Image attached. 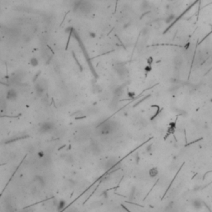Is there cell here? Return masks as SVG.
<instances>
[{
    "instance_id": "cell-5",
    "label": "cell",
    "mask_w": 212,
    "mask_h": 212,
    "mask_svg": "<svg viewBox=\"0 0 212 212\" xmlns=\"http://www.w3.org/2000/svg\"><path fill=\"white\" fill-rule=\"evenodd\" d=\"M53 129H54V125L52 124L51 123L46 122V123H43L42 124H41L40 128H39V131L42 134H47V133L51 132Z\"/></svg>"
},
{
    "instance_id": "cell-8",
    "label": "cell",
    "mask_w": 212,
    "mask_h": 212,
    "mask_svg": "<svg viewBox=\"0 0 212 212\" xmlns=\"http://www.w3.org/2000/svg\"><path fill=\"white\" fill-rule=\"evenodd\" d=\"M30 63H31V65H32V66L36 67V66H37L38 64H39V61H38V60H37V58L33 57V58H32L31 60H30Z\"/></svg>"
},
{
    "instance_id": "cell-3",
    "label": "cell",
    "mask_w": 212,
    "mask_h": 212,
    "mask_svg": "<svg viewBox=\"0 0 212 212\" xmlns=\"http://www.w3.org/2000/svg\"><path fill=\"white\" fill-rule=\"evenodd\" d=\"M46 88H47V86H46V80H44L42 79V80L39 79V80L37 81L35 84V90L39 95H42V94L46 91Z\"/></svg>"
},
{
    "instance_id": "cell-1",
    "label": "cell",
    "mask_w": 212,
    "mask_h": 212,
    "mask_svg": "<svg viewBox=\"0 0 212 212\" xmlns=\"http://www.w3.org/2000/svg\"><path fill=\"white\" fill-rule=\"evenodd\" d=\"M92 9V4L86 0H75L74 10L83 14H88Z\"/></svg>"
},
{
    "instance_id": "cell-2",
    "label": "cell",
    "mask_w": 212,
    "mask_h": 212,
    "mask_svg": "<svg viewBox=\"0 0 212 212\" xmlns=\"http://www.w3.org/2000/svg\"><path fill=\"white\" fill-rule=\"evenodd\" d=\"M70 33H71V34H72V36H73V37H74L75 39H76V41H77L79 43V46H80V47L82 49V51H83L84 55H85V59L88 60V64H89V65H90V70H91L92 73L95 75V76H97L96 73H95V70H94V68H93V65H91V63H90V57H89V55H88L87 51H86V49L85 48V46H84L82 42L80 41V38H79V36H78V34H77V32H75V31L74 29H72V28H71V30H70Z\"/></svg>"
},
{
    "instance_id": "cell-6",
    "label": "cell",
    "mask_w": 212,
    "mask_h": 212,
    "mask_svg": "<svg viewBox=\"0 0 212 212\" xmlns=\"http://www.w3.org/2000/svg\"><path fill=\"white\" fill-rule=\"evenodd\" d=\"M6 97L9 100H15L18 97V92L14 90V89H10L8 90Z\"/></svg>"
},
{
    "instance_id": "cell-11",
    "label": "cell",
    "mask_w": 212,
    "mask_h": 212,
    "mask_svg": "<svg viewBox=\"0 0 212 212\" xmlns=\"http://www.w3.org/2000/svg\"><path fill=\"white\" fill-rule=\"evenodd\" d=\"M44 155H45V153L43 152H38V157H40V158H42V157H44Z\"/></svg>"
},
{
    "instance_id": "cell-7",
    "label": "cell",
    "mask_w": 212,
    "mask_h": 212,
    "mask_svg": "<svg viewBox=\"0 0 212 212\" xmlns=\"http://www.w3.org/2000/svg\"><path fill=\"white\" fill-rule=\"evenodd\" d=\"M157 175H158V170H157V168L152 167V168H151V169L149 170V176H150L151 177H155V176H157Z\"/></svg>"
},
{
    "instance_id": "cell-10",
    "label": "cell",
    "mask_w": 212,
    "mask_h": 212,
    "mask_svg": "<svg viewBox=\"0 0 212 212\" xmlns=\"http://www.w3.org/2000/svg\"><path fill=\"white\" fill-rule=\"evenodd\" d=\"M193 206L195 208H201L202 204H201V201H198V200H197V201H195Z\"/></svg>"
},
{
    "instance_id": "cell-9",
    "label": "cell",
    "mask_w": 212,
    "mask_h": 212,
    "mask_svg": "<svg viewBox=\"0 0 212 212\" xmlns=\"http://www.w3.org/2000/svg\"><path fill=\"white\" fill-rule=\"evenodd\" d=\"M65 201H60V202H59L58 206H57V211H61V210L65 207Z\"/></svg>"
},
{
    "instance_id": "cell-4",
    "label": "cell",
    "mask_w": 212,
    "mask_h": 212,
    "mask_svg": "<svg viewBox=\"0 0 212 212\" xmlns=\"http://www.w3.org/2000/svg\"><path fill=\"white\" fill-rule=\"evenodd\" d=\"M114 68H115V70L117 75L120 76V78H124V77L127 76V75L129 73V70H127V68L125 67L124 65H122L121 64L115 65Z\"/></svg>"
}]
</instances>
